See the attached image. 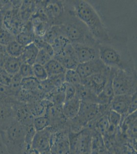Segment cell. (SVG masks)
<instances>
[{
  "label": "cell",
  "instance_id": "6",
  "mask_svg": "<svg viewBox=\"0 0 137 154\" xmlns=\"http://www.w3.org/2000/svg\"><path fill=\"white\" fill-rule=\"evenodd\" d=\"M99 58L106 66L110 68H124L121 55L113 48L102 44L98 45Z\"/></svg>",
  "mask_w": 137,
  "mask_h": 154
},
{
  "label": "cell",
  "instance_id": "38",
  "mask_svg": "<svg viewBox=\"0 0 137 154\" xmlns=\"http://www.w3.org/2000/svg\"><path fill=\"white\" fill-rule=\"evenodd\" d=\"M8 56L5 46L0 44V67L3 68L4 64Z\"/></svg>",
  "mask_w": 137,
  "mask_h": 154
},
{
  "label": "cell",
  "instance_id": "18",
  "mask_svg": "<svg viewBox=\"0 0 137 154\" xmlns=\"http://www.w3.org/2000/svg\"><path fill=\"white\" fill-rule=\"evenodd\" d=\"M38 51V48L33 42L25 46L22 54L19 57L22 63L32 66L35 63Z\"/></svg>",
  "mask_w": 137,
  "mask_h": 154
},
{
  "label": "cell",
  "instance_id": "8",
  "mask_svg": "<svg viewBox=\"0 0 137 154\" xmlns=\"http://www.w3.org/2000/svg\"><path fill=\"white\" fill-rule=\"evenodd\" d=\"M52 130L47 127L40 131H36L32 142V147L40 153L50 151L52 142Z\"/></svg>",
  "mask_w": 137,
  "mask_h": 154
},
{
  "label": "cell",
  "instance_id": "41",
  "mask_svg": "<svg viewBox=\"0 0 137 154\" xmlns=\"http://www.w3.org/2000/svg\"><path fill=\"white\" fill-rule=\"evenodd\" d=\"M21 154H40V153L33 149L31 145L26 144V148Z\"/></svg>",
  "mask_w": 137,
  "mask_h": 154
},
{
  "label": "cell",
  "instance_id": "21",
  "mask_svg": "<svg viewBox=\"0 0 137 154\" xmlns=\"http://www.w3.org/2000/svg\"><path fill=\"white\" fill-rule=\"evenodd\" d=\"M22 64V62L19 57L16 58L9 56L3 68L10 75H14L19 73Z\"/></svg>",
  "mask_w": 137,
  "mask_h": 154
},
{
  "label": "cell",
  "instance_id": "15",
  "mask_svg": "<svg viewBox=\"0 0 137 154\" xmlns=\"http://www.w3.org/2000/svg\"><path fill=\"white\" fill-rule=\"evenodd\" d=\"M116 68H111L106 86L99 95H97V103L98 105H110L115 96L113 88V80Z\"/></svg>",
  "mask_w": 137,
  "mask_h": 154
},
{
  "label": "cell",
  "instance_id": "20",
  "mask_svg": "<svg viewBox=\"0 0 137 154\" xmlns=\"http://www.w3.org/2000/svg\"><path fill=\"white\" fill-rule=\"evenodd\" d=\"M48 78L64 74L66 69L64 67L54 58L51 59L45 66Z\"/></svg>",
  "mask_w": 137,
  "mask_h": 154
},
{
  "label": "cell",
  "instance_id": "26",
  "mask_svg": "<svg viewBox=\"0 0 137 154\" xmlns=\"http://www.w3.org/2000/svg\"><path fill=\"white\" fill-rule=\"evenodd\" d=\"M6 51L9 56L19 58L24 50L25 46L14 40L6 46Z\"/></svg>",
  "mask_w": 137,
  "mask_h": 154
},
{
  "label": "cell",
  "instance_id": "10",
  "mask_svg": "<svg viewBox=\"0 0 137 154\" xmlns=\"http://www.w3.org/2000/svg\"><path fill=\"white\" fill-rule=\"evenodd\" d=\"M79 63H85L99 58L98 45L88 44H72Z\"/></svg>",
  "mask_w": 137,
  "mask_h": 154
},
{
  "label": "cell",
  "instance_id": "14",
  "mask_svg": "<svg viewBox=\"0 0 137 154\" xmlns=\"http://www.w3.org/2000/svg\"><path fill=\"white\" fill-rule=\"evenodd\" d=\"M132 95L128 94L115 95L110 104L112 110H114L121 116L122 121L127 116Z\"/></svg>",
  "mask_w": 137,
  "mask_h": 154
},
{
  "label": "cell",
  "instance_id": "9",
  "mask_svg": "<svg viewBox=\"0 0 137 154\" xmlns=\"http://www.w3.org/2000/svg\"><path fill=\"white\" fill-rule=\"evenodd\" d=\"M111 69L107 72L91 75L82 80L81 83L90 88L97 96L102 91L106 86L109 77Z\"/></svg>",
  "mask_w": 137,
  "mask_h": 154
},
{
  "label": "cell",
  "instance_id": "39",
  "mask_svg": "<svg viewBox=\"0 0 137 154\" xmlns=\"http://www.w3.org/2000/svg\"><path fill=\"white\" fill-rule=\"evenodd\" d=\"M137 91H136L133 94H132V99H131L130 105L129 107L127 115L137 112Z\"/></svg>",
  "mask_w": 137,
  "mask_h": 154
},
{
  "label": "cell",
  "instance_id": "43",
  "mask_svg": "<svg viewBox=\"0 0 137 154\" xmlns=\"http://www.w3.org/2000/svg\"><path fill=\"white\" fill-rule=\"evenodd\" d=\"M0 68H1V67H0Z\"/></svg>",
  "mask_w": 137,
  "mask_h": 154
},
{
  "label": "cell",
  "instance_id": "37",
  "mask_svg": "<svg viewBox=\"0 0 137 154\" xmlns=\"http://www.w3.org/2000/svg\"><path fill=\"white\" fill-rule=\"evenodd\" d=\"M12 76L9 74L3 68H0V84L6 86H9L10 83Z\"/></svg>",
  "mask_w": 137,
  "mask_h": 154
},
{
  "label": "cell",
  "instance_id": "7",
  "mask_svg": "<svg viewBox=\"0 0 137 154\" xmlns=\"http://www.w3.org/2000/svg\"><path fill=\"white\" fill-rule=\"evenodd\" d=\"M111 68L106 66L99 58H97L91 61L79 63L76 70L82 80L93 75L107 72Z\"/></svg>",
  "mask_w": 137,
  "mask_h": 154
},
{
  "label": "cell",
  "instance_id": "24",
  "mask_svg": "<svg viewBox=\"0 0 137 154\" xmlns=\"http://www.w3.org/2000/svg\"><path fill=\"white\" fill-rule=\"evenodd\" d=\"M34 38L33 31H30L27 29L23 30L16 35V41L25 47L33 43Z\"/></svg>",
  "mask_w": 137,
  "mask_h": 154
},
{
  "label": "cell",
  "instance_id": "12",
  "mask_svg": "<svg viewBox=\"0 0 137 154\" xmlns=\"http://www.w3.org/2000/svg\"><path fill=\"white\" fill-rule=\"evenodd\" d=\"M99 113V105L95 103L81 101L80 109L78 115L75 119H77L82 125H85L95 119Z\"/></svg>",
  "mask_w": 137,
  "mask_h": 154
},
{
  "label": "cell",
  "instance_id": "13",
  "mask_svg": "<svg viewBox=\"0 0 137 154\" xmlns=\"http://www.w3.org/2000/svg\"><path fill=\"white\" fill-rule=\"evenodd\" d=\"M15 118L18 122L27 128L33 125V117L26 104L17 102L13 104Z\"/></svg>",
  "mask_w": 137,
  "mask_h": 154
},
{
  "label": "cell",
  "instance_id": "31",
  "mask_svg": "<svg viewBox=\"0 0 137 154\" xmlns=\"http://www.w3.org/2000/svg\"><path fill=\"white\" fill-rule=\"evenodd\" d=\"M23 78L21 77V75L19 73L16 74L15 75L12 76V79L9 85L12 92L14 93V95H16L19 93L21 89H22V81Z\"/></svg>",
  "mask_w": 137,
  "mask_h": 154
},
{
  "label": "cell",
  "instance_id": "32",
  "mask_svg": "<svg viewBox=\"0 0 137 154\" xmlns=\"http://www.w3.org/2000/svg\"><path fill=\"white\" fill-rule=\"evenodd\" d=\"M56 145V151L58 154H68L69 143L68 141L64 138V136L58 137Z\"/></svg>",
  "mask_w": 137,
  "mask_h": 154
},
{
  "label": "cell",
  "instance_id": "34",
  "mask_svg": "<svg viewBox=\"0 0 137 154\" xmlns=\"http://www.w3.org/2000/svg\"><path fill=\"white\" fill-rule=\"evenodd\" d=\"M107 116L109 125H111L117 126L121 122V116L114 110L111 109Z\"/></svg>",
  "mask_w": 137,
  "mask_h": 154
},
{
  "label": "cell",
  "instance_id": "33",
  "mask_svg": "<svg viewBox=\"0 0 137 154\" xmlns=\"http://www.w3.org/2000/svg\"><path fill=\"white\" fill-rule=\"evenodd\" d=\"M52 58L50 54L47 53L45 49H40L37 55L35 63L45 66Z\"/></svg>",
  "mask_w": 137,
  "mask_h": 154
},
{
  "label": "cell",
  "instance_id": "5",
  "mask_svg": "<svg viewBox=\"0 0 137 154\" xmlns=\"http://www.w3.org/2000/svg\"><path fill=\"white\" fill-rule=\"evenodd\" d=\"M43 9L51 25L63 24L64 19V8L63 3L50 1L43 4Z\"/></svg>",
  "mask_w": 137,
  "mask_h": 154
},
{
  "label": "cell",
  "instance_id": "1",
  "mask_svg": "<svg viewBox=\"0 0 137 154\" xmlns=\"http://www.w3.org/2000/svg\"><path fill=\"white\" fill-rule=\"evenodd\" d=\"M74 14L87 26L96 40H108L109 35L99 14L89 2L75 1L73 2Z\"/></svg>",
  "mask_w": 137,
  "mask_h": 154
},
{
  "label": "cell",
  "instance_id": "4",
  "mask_svg": "<svg viewBox=\"0 0 137 154\" xmlns=\"http://www.w3.org/2000/svg\"><path fill=\"white\" fill-rule=\"evenodd\" d=\"M115 95H132L137 91V75L128 68H117L113 80Z\"/></svg>",
  "mask_w": 137,
  "mask_h": 154
},
{
  "label": "cell",
  "instance_id": "3",
  "mask_svg": "<svg viewBox=\"0 0 137 154\" xmlns=\"http://www.w3.org/2000/svg\"><path fill=\"white\" fill-rule=\"evenodd\" d=\"M26 128L16 120L0 132L2 141L9 154H21L26 147Z\"/></svg>",
  "mask_w": 137,
  "mask_h": 154
},
{
  "label": "cell",
  "instance_id": "11",
  "mask_svg": "<svg viewBox=\"0 0 137 154\" xmlns=\"http://www.w3.org/2000/svg\"><path fill=\"white\" fill-rule=\"evenodd\" d=\"M53 58L59 62L66 70H76L77 67L79 64L71 43H69L66 46L61 54L54 57Z\"/></svg>",
  "mask_w": 137,
  "mask_h": 154
},
{
  "label": "cell",
  "instance_id": "16",
  "mask_svg": "<svg viewBox=\"0 0 137 154\" xmlns=\"http://www.w3.org/2000/svg\"><path fill=\"white\" fill-rule=\"evenodd\" d=\"M13 104L0 103V132L16 121Z\"/></svg>",
  "mask_w": 137,
  "mask_h": 154
},
{
  "label": "cell",
  "instance_id": "2",
  "mask_svg": "<svg viewBox=\"0 0 137 154\" xmlns=\"http://www.w3.org/2000/svg\"><path fill=\"white\" fill-rule=\"evenodd\" d=\"M64 34L71 44L97 45L96 40L87 26L74 14L68 19L65 18L63 24Z\"/></svg>",
  "mask_w": 137,
  "mask_h": 154
},
{
  "label": "cell",
  "instance_id": "35",
  "mask_svg": "<svg viewBox=\"0 0 137 154\" xmlns=\"http://www.w3.org/2000/svg\"><path fill=\"white\" fill-rule=\"evenodd\" d=\"M64 102L71 99L74 97L76 94V89L75 86L71 84L64 82Z\"/></svg>",
  "mask_w": 137,
  "mask_h": 154
},
{
  "label": "cell",
  "instance_id": "42",
  "mask_svg": "<svg viewBox=\"0 0 137 154\" xmlns=\"http://www.w3.org/2000/svg\"><path fill=\"white\" fill-rule=\"evenodd\" d=\"M6 11H0V27L3 26L4 19V16H5V14Z\"/></svg>",
  "mask_w": 137,
  "mask_h": 154
},
{
  "label": "cell",
  "instance_id": "30",
  "mask_svg": "<svg viewBox=\"0 0 137 154\" xmlns=\"http://www.w3.org/2000/svg\"><path fill=\"white\" fill-rule=\"evenodd\" d=\"M33 77L39 81H43L48 78V75L43 65L35 63L32 65Z\"/></svg>",
  "mask_w": 137,
  "mask_h": 154
},
{
  "label": "cell",
  "instance_id": "36",
  "mask_svg": "<svg viewBox=\"0 0 137 154\" xmlns=\"http://www.w3.org/2000/svg\"><path fill=\"white\" fill-rule=\"evenodd\" d=\"M19 74L23 78L33 77L32 66L25 63H22L19 69Z\"/></svg>",
  "mask_w": 137,
  "mask_h": 154
},
{
  "label": "cell",
  "instance_id": "40",
  "mask_svg": "<svg viewBox=\"0 0 137 154\" xmlns=\"http://www.w3.org/2000/svg\"><path fill=\"white\" fill-rule=\"evenodd\" d=\"M12 7V3L10 1H0V11H9Z\"/></svg>",
  "mask_w": 137,
  "mask_h": 154
},
{
  "label": "cell",
  "instance_id": "19",
  "mask_svg": "<svg viewBox=\"0 0 137 154\" xmlns=\"http://www.w3.org/2000/svg\"><path fill=\"white\" fill-rule=\"evenodd\" d=\"M75 88L76 89V95L81 101L97 103V96L90 88L82 83L75 86Z\"/></svg>",
  "mask_w": 137,
  "mask_h": 154
},
{
  "label": "cell",
  "instance_id": "23",
  "mask_svg": "<svg viewBox=\"0 0 137 154\" xmlns=\"http://www.w3.org/2000/svg\"><path fill=\"white\" fill-rule=\"evenodd\" d=\"M21 86L22 89L31 93H35L40 89V81L34 77L23 78Z\"/></svg>",
  "mask_w": 137,
  "mask_h": 154
},
{
  "label": "cell",
  "instance_id": "22",
  "mask_svg": "<svg viewBox=\"0 0 137 154\" xmlns=\"http://www.w3.org/2000/svg\"><path fill=\"white\" fill-rule=\"evenodd\" d=\"M17 102L16 95L9 86L0 84V103L13 104Z\"/></svg>",
  "mask_w": 137,
  "mask_h": 154
},
{
  "label": "cell",
  "instance_id": "27",
  "mask_svg": "<svg viewBox=\"0 0 137 154\" xmlns=\"http://www.w3.org/2000/svg\"><path fill=\"white\" fill-rule=\"evenodd\" d=\"M64 82L75 86L81 83L82 80L76 70L68 69L64 73Z\"/></svg>",
  "mask_w": 137,
  "mask_h": 154
},
{
  "label": "cell",
  "instance_id": "17",
  "mask_svg": "<svg viewBox=\"0 0 137 154\" xmlns=\"http://www.w3.org/2000/svg\"><path fill=\"white\" fill-rule=\"evenodd\" d=\"M81 100L76 95L70 100L64 102L62 106V112L64 117L73 120L78 115L80 109Z\"/></svg>",
  "mask_w": 137,
  "mask_h": 154
},
{
  "label": "cell",
  "instance_id": "29",
  "mask_svg": "<svg viewBox=\"0 0 137 154\" xmlns=\"http://www.w3.org/2000/svg\"><path fill=\"white\" fill-rule=\"evenodd\" d=\"M50 124V121L48 117L45 114L44 115L34 118L33 125L36 131H40L48 127Z\"/></svg>",
  "mask_w": 137,
  "mask_h": 154
},
{
  "label": "cell",
  "instance_id": "28",
  "mask_svg": "<svg viewBox=\"0 0 137 154\" xmlns=\"http://www.w3.org/2000/svg\"><path fill=\"white\" fill-rule=\"evenodd\" d=\"M16 40V35L3 26L0 27V44L6 46Z\"/></svg>",
  "mask_w": 137,
  "mask_h": 154
},
{
  "label": "cell",
  "instance_id": "25",
  "mask_svg": "<svg viewBox=\"0 0 137 154\" xmlns=\"http://www.w3.org/2000/svg\"><path fill=\"white\" fill-rule=\"evenodd\" d=\"M69 43H71L70 41L64 35H61L57 37L54 43L51 45L54 51V57L61 54L66 46Z\"/></svg>",
  "mask_w": 137,
  "mask_h": 154
}]
</instances>
